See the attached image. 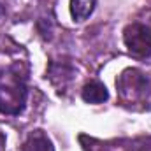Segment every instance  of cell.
Segmentation results:
<instances>
[{"label":"cell","mask_w":151,"mask_h":151,"mask_svg":"<svg viewBox=\"0 0 151 151\" xmlns=\"http://www.w3.org/2000/svg\"><path fill=\"white\" fill-rule=\"evenodd\" d=\"M135 151H151V137H150V139L141 141V144H139V146H135Z\"/></svg>","instance_id":"7"},{"label":"cell","mask_w":151,"mask_h":151,"mask_svg":"<svg viewBox=\"0 0 151 151\" xmlns=\"http://www.w3.org/2000/svg\"><path fill=\"white\" fill-rule=\"evenodd\" d=\"M127 49L137 58L151 56V28L142 23H132L123 30Z\"/></svg>","instance_id":"3"},{"label":"cell","mask_w":151,"mask_h":151,"mask_svg":"<svg viewBox=\"0 0 151 151\" xmlns=\"http://www.w3.org/2000/svg\"><path fill=\"white\" fill-rule=\"evenodd\" d=\"M97 0H70V14L76 21L88 19L95 11Z\"/></svg>","instance_id":"6"},{"label":"cell","mask_w":151,"mask_h":151,"mask_svg":"<svg viewBox=\"0 0 151 151\" xmlns=\"http://www.w3.org/2000/svg\"><path fill=\"white\" fill-rule=\"evenodd\" d=\"M27 81L19 65L0 69V113L16 116L25 109Z\"/></svg>","instance_id":"1"},{"label":"cell","mask_w":151,"mask_h":151,"mask_svg":"<svg viewBox=\"0 0 151 151\" xmlns=\"http://www.w3.org/2000/svg\"><path fill=\"white\" fill-rule=\"evenodd\" d=\"M21 151H55V148H53L51 139L46 134H42L40 130H35L27 137Z\"/></svg>","instance_id":"5"},{"label":"cell","mask_w":151,"mask_h":151,"mask_svg":"<svg viewBox=\"0 0 151 151\" xmlns=\"http://www.w3.org/2000/svg\"><path fill=\"white\" fill-rule=\"evenodd\" d=\"M4 146H5V135L0 132V151H2V148H4Z\"/></svg>","instance_id":"8"},{"label":"cell","mask_w":151,"mask_h":151,"mask_svg":"<svg viewBox=\"0 0 151 151\" xmlns=\"http://www.w3.org/2000/svg\"><path fill=\"white\" fill-rule=\"evenodd\" d=\"M81 97L88 104H102L109 99V91H107L106 84H102L100 81H90L83 86Z\"/></svg>","instance_id":"4"},{"label":"cell","mask_w":151,"mask_h":151,"mask_svg":"<svg viewBox=\"0 0 151 151\" xmlns=\"http://www.w3.org/2000/svg\"><path fill=\"white\" fill-rule=\"evenodd\" d=\"M116 88L121 95L123 100L127 102H135L141 100L148 95L150 91V81L148 77L137 69H127L116 81Z\"/></svg>","instance_id":"2"},{"label":"cell","mask_w":151,"mask_h":151,"mask_svg":"<svg viewBox=\"0 0 151 151\" xmlns=\"http://www.w3.org/2000/svg\"><path fill=\"white\" fill-rule=\"evenodd\" d=\"M2 11H4V9H2V4H0V14H2Z\"/></svg>","instance_id":"9"}]
</instances>
